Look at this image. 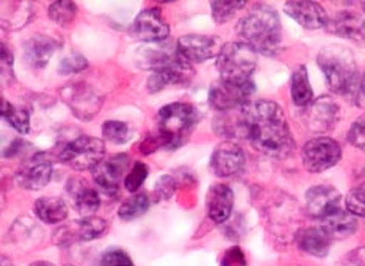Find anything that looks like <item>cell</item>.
<instances>
[{
  "mask_svg": "<svg viewBox=\"0 0 365 266\" xmlns=\"http://www.w3.org/2000/svg\"><path fill=\"white\" fill-rule=\"evenodd\" d=\"M215 129L220 135L248 139L259 152L276 159L289 156L295 149L282 108L272 100H254L223 112Z\"/></svg>",
  "mask_w": 365,
  "mask_h": 266,
  "instance_id": "obj_1",
  "label": "cell"
},
{
  "mask_svg": "<svg viewBox=\"0 0 365 266\" xmlns=\"http://www.w3.org/2000/svg\"><path fill=\"white\" fill-rule=\"evenodd\" d=\"M240 41L256 53L272 57L281 47V22L268 5H256L237 26Z\"/></svg>",
  "mask_w": 365,
  "mask_h": 266,
  "instance_id": "obj_2",
  "label": "cell"
},
{
  "mask_svg": "<svg viewBox=\"0 0 365 266\" xmlns=\"http://www.w3.org/2000/svg\"><path fill=\"white\" fill-rule=\"evenodd\" d=\"M200 122V112L190 104L176 102L163 107L158 112V132L157 135L146 139L148 149L143 154L153 152L158 147L176 149L182 146L190 137V133Z\"/></svg>",
  "mask_w": 365,
  "mask_h": 266,
  "instance_id": "obj_3",
  "label": "cell"
},
{
  "mask_svg": "<svg viewBox=\"0 0 365 266\" xmlns=\"http://www.w3.org/2000/svg\"><path fill=\"white\" fill-rule=\"evenodd\" d=\"M141 61H145L143 66L153 70L148 82L150 91H158L168 85L185 86L195 77V69L190 61L171 47H153L143 50Z\"/></svg>",
  "mask_w": 365,
  "mask_h": 266,
  "instance_id": "obj_4",
  "label": "cell"
},
{
  "mask_svg": "<svg viewBox=\"0 0 365 266\" xmlns=\"http://www.w3.org/2000/svg\"><path fill=\"white\" fill-rule=\"evenodd\" d=\"M319 66L323 70L331 91L337 94L351 92L359 77L351 50L339 44H329L323 47L319 53Z\"/></svg>",
  "mask_w": 365,
  "mask_h": 266,
  "instance_id": "obj_5",
  "label": "cell"
},
{
  "mask_svg": "<svg viewBox=\"0 0 365 266\" xmlns=\"http://www.w3.org/2000/svg\"><path fill=\"white\" fill-rule=\"evenodd\" d=\"M257 65V53L242 41L227 43L217 57V69L221 80L248 82Z\"/></svg>",
  "mask_w": 365,
  "mask_h": 266,
  "instance_id": "obj_6",
  "label": "cell"
},
{
  "mask_svg": "<svg viewBox=\"0 0 365 266\" xmlns=\"http://www.w3.org/2000/svg\"><path fill=\"white\" fill-rule=\"evenodd\" d=\"M104 141L94 137H78L63 149L60 159L77 171L94 169L104 160Z\"/></svg>",
  "mask_w": 365,
  "mask_h": 266,
  "instance_id": "obj_7",
  "label": "cell"
},
{
  "mask_svg": "<svg viewBox=\"0 0 365 266\" xmlns=\"http://www.w3.org/2000/svg\"><path fill=\"white\" fill-rule=\"evenodd\" d=\"M301 156H303V164L309 172H323L336 166L340 161L342 149L337 141L319 137L307 141L301 151Z\"/></svg>",
  "mask_w": 365,
  "mask_h": 266,
  "instance_id": "obj_8",
  "label": "cell"
},
{
  "mask_svg": "<svg viewBox=\"0 0 365 266\" xmlns=\"http://www.w3.org/2000/svg\"><path fill=\"white\" fill-rule=\"evenodd\" d=\"M254 94V83L248 82H225L220 80L209 92L210 105L218 112H229L248 104Z\"/></svg>",
  "mask_w": 365,
  "mask_h": 266,
  "instance_id": "obj_9",
  "label": "cell"
},
{
  "mask_svg": "<svg viewBox=\"0 0 365 266\" xmlns=\"http://www.w3.org/2000/svg\"><path fill=\"white\" fill-rule=\"evenodd\" d=\"M130 35L145 43H160L170 36V26L158 8H148L132 22Z\"/></svg>",
  "mask_w": 365,
  "mask_h": 266,
  "instance_id": "obj_10",
  "label": "cell"
},
{
  "mask_svg": "<svg viewBox=\"0 0 365 266\" xmlns=\"http://www.w3.org/2000/svg\"><path fill=\"white\" fill-rule=\"evenodd\" d=\"M223 43L218 36L207 35H185L178 41V50L187 61L202 63L209 58L218 57Z\"/></svg>",
  "mask_w": 365,
  "mask_h": 266,
  "instance_id": "obj_11",
  "label": "cell"
},
{
  "mask_svg": "<svg viewBox=\"0 0 365 266\" xmlns=\"http://www.w3.org/2000/svg\"><path fill=\"white\" fill-rule=\"evenodd\" d=\"M212 169L220 177H234L240 176L245 171L246 159L239 144L232 141H225L217 146L215 152L212 155Z\"/></svg>",
  "mask_w": 365,
  "mask_h": 266,
  "instance_id": "obj_12",
  "label": "cell"
},
{
  "mask_svg": "<svg viewBox=\"0 0 365 266\" xmlns=\"http://www.w3.org/2000/svg\"><path fill=\"white\" fill-rule=\"evenodd\" d=\"M130 159L125 154L112 155L102 160L96 168L93 169V177L102 190L116 191L120 188L124 174H129Z\"/></svg>",
  "mask_w": 365,
  "mask_h": 266,
  "instance_id": "obj_13",
  "label": "cell"
},
{
  "mask_svg": "<svg viewBox=\"0 0 365 266\" xmlns=\"http://www.w3.org/2000/svg\"><path fill=\"white\" fill-rule=\"evenodd\" d=\"M306 208L309 215L322 221L340 208V193L328 185L312 186L306 194Z\"/></svg>",
  "mask_w": 365,
  "mask_h": 266,
  "instance_id": "obj_14",
  "label": "cell"
},
{
  "mask_svg": "<svg viewBox=\"0 0 365 266\" xmlns=\"http://www.w3.org/2000/svg\"><path fill=\"white\" fill-rule=\"evenodd\" d=\"M284 10L304 28L317 30L328 26L327 11L317 2H287Z\"/></svg>",
  "mask_w": 365,
  "mask_h": 266,
  "instance_id": "obj_15",
  "label": "cell"
},
{
  "mask_svg": "<svg viewBox=\"0 0 365 266\" xmlns=\"http://www.w3.org/2000/svg\"><path fill=\"white\" fill-rule=\"evenodd\" d=\"M339 117V105L329 97H320L307 107L306 122L309 129L315 132H327L332 129Z\"/></svg>",
  "mask_w": 365,
  "mask_h": 266,
  "instance_id": "obj_16",
  "label": "cell"
},
{
  "mask_svg": "<svg viewBox=\"0 0 365 266\" xmlns=\"http://www.w3.org/2000/svg\"><path fill=\"white\" fill-rule=\"evenodd\" d=\"M234 208V193L223 183L213 185L207 193V213L213 223L227 221Z\"/></svg>",
  "mask_w": 365,
  "mask_h": 266,
  "instance_id": "obj_17",
  "label": "cell"
},
{
  "mask_svg": "<svg viewBox=\"0 0 365 266\" xmlns=\"http://www.w3.org/2000/svg\"><path fill=\"white\" fill-rule=\"evenodd\" d=\"M327 28L331 33L354 39V41H362V39H365V21L361 14L351 11H342L336 14L334 18L328 21Z\"/></svg>",
  "mask_w": 365,
  "mask_h": 266,
  "instance_id": "obj_18",
  "label": "cell"
},
{
  "mask_svg": "<svg viewBox=\"0 0 365 266\" xmlns=\"http://www.w3.org/2000/svg\"><path fill=\"white\" fill-rule=\"evenodd\" d=\"M57 46L58 43L51 36L35 35L34 38H30L26 44V52H24L27 65L35 69L44 68L49 63Z\"/></svg>",
  "mask_w": 365,
  "mask_h": 266,
  "instance_id": "obj_19",
  "label": "cell"
},
{
  "mask_svg": "<svg viewBox=\"0 0 365 266\" xmlns=\"http://www.w3.org/2000/svg\"><path fill=\"white\" fill-rule=\"evenodd\" d=\"M52 176V163L41 156L29 163L18 174V182L22 188L27 190H41L43 186L49 183Z\"/></svg>",
  "mask_w": 365,
  "mask_h": 266,
  "instance_id": "obj_20",
  "label": "cell"
},
{
  "mask_svg": "<svg viewBox=\"0 0 365 266\" xmlns=\"http://www.w3.org/2000/svg\"><path fill=\"white\" fill-rule=\"evenodd\" d=\"M320 227L331 238H346L358 229V219L350 211L339 208L327 218H323Z\"/></svg>",
  "mask_w": 365,
  "mask_h": 266,
  "instance_id": "obj_21",
  "label": "cell"
},
{
  "mask_svg": "<svg viewBox=\"0 0 365 266\" xmlns=\"http://www.w3.org/2000/svg\"><path fill=\"white\" fill-rule=\"evenodd\" d=\"M298 248L315 257H327L331 248V237L322 227H311L297 235Z\"/></svg>",
  "mask_w": 365,
  "mask_h": 266,
  "instance_id": "obj_22",
  "label": "cell"
},
{
  "mask_svg": "<svg viewBox=\"0 0 365 266\" xmlns=\"http://www.w3.org/2000/svg\"><path fill=\"white\" fill-rule=\"evenodd\" d=\"M69 194L74 198L76 208L85 215H91L101 206L99 194L94 188L86 185L83 180H74L69 183Z\"/></svg>",
  "mask_w": 365,
  "mask_h": 266,
  "instance_id": "obj_23",
  "label": "cell"
},
{
  "mask_svg": "<svg viewBox=\"0 0 365 266\" xmlns=\"http://www.w3.org/2000/svg\"><path fill=\"white\" fill-rule=\"evenodd\" d=\"M292 100L298 107H309L315 100L306 66H298L292 74Z\"/></svg>",
  "mask_w": 365,
  "mask_h": 266,
  "instance_id": "obj_24",
  "label": "cell"
},
{
  "mask_svg": "<svg viewBox=\"0 0 365 266\" xmlns=\"http://www.w3.org/2000/svg\"><path fill=\"white\" fill-rule=\"evenodd\" d=\"M38 218L47 224H58L68 216V207L60 198H41L35 203Z\"/></svg>",
  "mask_w": 365,
  "mask_h": 266,
  "instance_id": "obj_25",
  "label": "cell"
},
{
  "mask_svg": "<svg viewBox=\"0 0 365 266\" xmlns=\"http://www.w3.org/2000/svg\"><path fill=\"white\" fill-rule=\"evenodd\" d=\"M2 117L11 125L14 130L19 133H27L30 125V115L26 108L16 107L13 104H8L5 99H2Z\"/></svg>",
  "mask_w": 365,
  "mask_h": 266,
  "instance_id": "obj_26",
  "label": "cell"
},
{
  "mask_svg": "<svg viewBox=\"0 0 365 266\" xmlns=\"http://www.w3.org/2000/svg\"><path fill=\"white\" fill-rule=\"evenodd\" d=\"M149 208V199L146 194H135L132 198L125 199L120 207V218L124 221H132V219L146 213Z\"/></svg>",
  "mask_w": 365,
  "mask_h": 266,
  "instance_id": "obj_27",
  "label": "cell"
},
{
  "mask_svg": "<svg viewBox=\"0 0 365 266\" xmlns=\"http://www.w3.org/2000/svg\"><path fill=\"white\" fill-rule=\"evenodd\" d=\"M102 135L110 143L123 144L129 139V125L121 121H107L102 127Z\"/></svg>",
  "mask_w": 365,
  "mask_h": 266,
  "instance_id": "obj_28",
  "label": "cell"
},
{
  "mask_svg": "<svg viewBox=\"0 0 365 266\" xmlns=\"http://www.w3.org/2000/svg\"><path fill=\"white\" fill-rule=\"evenodd\" d=\"M106 221L96 216H86L83 221H81L78 225V233H81L82 240H94L99 238L106 230Z\"/></svg>",
  "mask_w": 365,
  "mask_h": 266,
  "instance_id": "obj_29",
  "label": "cell"
},
{
  "mask_svg": "<svg viewBox=\"0 0 365 266\" xmlns=\"http://www.w3.org/2000/svg\"><path fill=\"white\" fill-rule=\"evenodd\" d=\"M77 5L73 2H53L49 8L51 19L61 26H66L76 18Z\"/></svg>",
  "mask_w": 365,
  "mask_h": 266,
  "instance_id": "obj_30",
  "label": "cell"
},
{
  "mask_svg": "<svg viewBox=\"0 0 365 266\" xmlns=\"http://www.w3.org/2000/svg\"><path fill=\"white\" fill-rule=\"evenodd\" d=\"M212 14L213 19L218 23H225L232 19L235 13L246 6V2H212Z\"/></svg>",
  "mask_w": 365,
  "mask_h": 266,
  "instance_id": "obj_31",
  "label": "cell"
},
{
  "mask_svg": "<svg viewBox=\"0 0 365 266\" xmlns=\"http://www.w3.org/2000/svg\"><path fill=\"white\" fill-rule=\"evenodd\" d=\"M345 206L351 215L365 218V185L356 186L346 194Z\"/></svg>",
  "mask_w": 365,
  "mask_h": 266,
  "instance_id": "obj_32",
  "label": "cell"
},
{
  "mask_svg": "<svg viewBox=\"0 0 365 266\" xmlns=\"http://www.w3.org/2000/svg\"><path fill=\"white\" fill-rule=\"evenodd\" d=\"M146 177H148V166L145 163L137 161L133 164V168L129 171V174H127L124 179L125 190L135 193L143 183H145Z\"/></svg>",
  "mask_w": 365,
  "mask_h": 266,
  "instance_id": "obj_33",
  "label": "cell"
},
{
  "mask_svg": "<svg viewBox=\"0 0 365 266\" xmlns=\"http://www.w3.org/2000/svg\"><path fill=\"white\" fill-rule=\"evenodd\" d=\"M348 141L354 146L365 151V113L361 115L358 119H356L350 130H348Z\"/></svg>",
  "mask_w": 365,
  "mask_h": 266,
  "instance_id": "obj_34",
  "label": "cell"
},
{
  "mask_svg": "<svg viewBox=\"0 0 365 266\" xmlns=\"http://www.w3.org/2000/svg\"><path fill=\"white\" fill-rule=\"evenodd\" d=\"M86 68V58L78 53H73L61 61L58 70L61 74H76Z\"/></svg>",
  "mask_w": 365,
  "mask_h": 266,
  "instance_id": "obj_35",
  "label": "cell"
},
{
  "mask_svg": "<svg viewBox=\"0 0 365 266\" xmlns=\"http://www.w3.org/2000/svg\"><path fill=\"white\" fill-rule=\"evenodd\" d=\"M101 265L102 266H133L129 255L120 249H113L106 252L104 257H102Z\"/></svg>",
  "mask_w": 365,
  "mask_h": 266,
  "instance_id": "obj_36",
  "label": "cell"
},
{
  "mask_svg": "<svg viewBox=\"0 0 365 266\" xmlns=\"http://www.w3.org/2000/svg\"><path fill=\"white\" fill-rule=\"evenodd\" d=\"M221 266H246L245 255L240 248L227 249L223 258H221Z\"/></svg>",
  "mask_w": 365,
  "mask_h": 266,
  "instance_id": "obj_37",
  "label": "cell"
},
{
  "mask_svg": "<svg viewBox=\"0 0 365 266\" xmlns=\"http://www.w3.org/2000/svg\"><path fill=\"white\" fill-rule=\"evenodd\" d=\"M350 94L356 105L359 108H365V73L361 77H358V80H356Z\"/></svg>",
  "mask_w": 365,
  "mask_h": 266,
  "instance_id": "obj_38",
  "label": "cell"
},
{
  "mask_svg": "<svg viewBox=\"0 0 365 266\" xmlns=\"http://www.w3.org/2000/svg\"><path fill=\"white\" fill-rule=\"evenodd\" d=\"M155 193L160 194V198L168 199L170 196L174 193V180H173L171 177H168V176L162 177V179L157 182Z\"/></svg>",
  "mask_w": 365,
  "mask_h": 266,
  "instance_id": "obj_39",
  "label": "cell"
},
{
  "mask_svg": "<svg viewBox=\"0 0 365 266\" xmlns=\"http://www.w3.org/2000/svg\"><path fill=\"white\" fill-rule=\"evenodd\" d=\"M345 266H365V246L354 249L353 252L348 254Z\"/></svg>",
  "mask_w": 365,
  "mask_h": 266,
  "instance_id": "obj_40",
  "label": "cell"
},
{
  "mask_svg": "<svg viewBox=\"0 0 365 266\" xmlns=\"http://www.w3.org/2000/svg\"><path fill=\"white\" fill-rule=\"evenodd\" d=\"M2 73L4 77L13 75V55L8 52L5 46H2Z\"/></svg>",
  "mask_w": 365,
  "mask_h": 266,
  "instance_id": "obj_41",
  "label": "cell"
},
{
  "mask_svg": "<svg viewBox=\"0 0 365 266\" xmlns=\"http://www.w3.org/2000/svg\"><path fill=\"white\" fill-rule=\"evenodd\" d=\"M30 266H53V265L47 263V262H35V263H31Z\"/></svg>",
  "mask_w": 365,
  "mask_h": 266,
  "instance_id": "obj_42",
  "label": "cell"
},
{
  "mask_svg": "<svg viewBox=\"0 0 365 266\" xmlns=\"http://www.w3.org/2000/svg\"><path fill=\"white\" fill-rule=\"evenodd\" d=\"M362 8H364V10H365V4H364V5H362Z\"/></svg>",
  "mask_w": 365,
  "mask_h": 266,
  "instance_id": "obj_43",
  "label": "cell"
}]
</instances>
